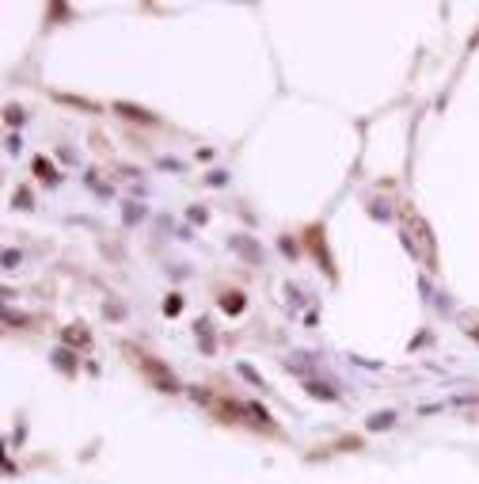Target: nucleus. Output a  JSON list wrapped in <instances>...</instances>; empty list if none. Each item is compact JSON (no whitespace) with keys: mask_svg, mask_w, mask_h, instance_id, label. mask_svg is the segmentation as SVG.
Wrapping results in <instances>:
<instances>
[{"mask_svg":"<svg viewBox=\"0 0 479 484\" xmlns=\"http://www.w3.org/2000/svg\"><path fill=\"white\" fill-rule=\"evenodd\" d=\"M308 393H312V397H320V401H335V389L324 385V381H308Z\"/></svg>","mask_w":479,"mask_h":484,"instance_id":"obj_2","label":"nucleus"},{"mask_svg":"<svg viewBox=\"0 0 479 484\" xmlns=\"http://www.w3.org/2000/svg\"><path fill=\"white\" fill-rule=\"evenodd\" d=\"M8 123H23V111H19V107H8Z\"/></svg>","mask_w":479,"mask_h":484,"instance_id":"obj_10","label":"nucleus"},{"mask_svg":"<svg viewBox=\"0 0 479 484\" xmlns=\"http://www.w3.org/2000/svg\"><path fill=\"white\" fill-rule=\"evenodd\" d=\"M475 339H479V332H475Z\"/></svg>","mask_w":479,"mask_h":484,"instance_id":"obj_11","label":"nucleus"},{"mask_svg":"<svg viewBox=\"0 0 479 484\" xmlns=\"http://www.w3.org/2000/svg\"><path fill=\"white\" fill-rule=\"evenodd\" d=\"M232 248H240L243 256H251V259L259 256V252H255V244H251V240H243V237H232Z\"/></svg>","mask_w":479,"mask_h":484,"instance_id":"obj_4","label":"nucleus"},{"mask_svg":"<svg viewBox=\"0 0 479 484\" xmlns=\"http://www.w3.org/2000/svg\"><path fill=\"white\" fill-rule=\"evenodd\" d=\"M388 423H392V412H381V416L369 420V431H381V427H388Z\"/></svg>","mask_w":479,"mask_h":484,"instance_id":"obj_5","label":"nucleus"},{"mask_svg":"<svg viewBox=\"0 0 479 484\" xmlns=\"http://www.w3.org/2000/svg\"><path fill=\"white\" fill-rule=\"evenodd\" d=\"M53 359H58V366H61V370H73V359H69V351H58V355H53Z\"/></svg>","mask_w":479,"mask_h":484,"instance_id":"obj_8","label":"nucleus"},{"mask_svg":"<svg viewBox=\"0 0 479 484\" xmlns=\"http://www.w3.org/2000/svg\"><path fill=\"white\" fill-rule=\"evenodd\" d=\"M179 309H183V298H175V294H172V298L164 302V313H168V316H175Z\"/></svg>","mask_w":479,"mask_h":484,"instance_id":"obj_6","label":"nucleus"},{"mask_svg":"<svg viewBox=\"0 0 479 484\" xmlns=\"http://www.w3.org/2000/svg\"><path fill=\"white\" fill-rule=\"evenodd\" d=\"M221 309L225 313H243V294H225V298H221Z\"/></svg>","mask_w":479,"mask_h":484,"instance_id":"obj_3","label":"nucleus"},{"mask_svg":"<svg viewBox=\"0 0 479 484\" xmlns=\"http://www.w3.org/2000/svg\"><path fill=\"white\" fill-rule=\"evenodd\" d=\"M115 111L126 115V118H141V123H152V115L141 111V107H133V103H115Z\"/></svg>","mask_w":479,"mask_h":484,"instance_id":"obj_1","label":"nucleus"},{"mask_svg":"<svg viewBox=\"0 0 479 484\" xmlns=\"http://www.w3.org/2000/svg\"><path fill=\"white\" fill-rule=\"evenodd\" d=\"M65 339H69V344H88V332H76V328H69V336H65Z\"/></svg>","mask_w":479,"mask_h":484,"instance_id":"obj_7","label":"nucleus"},{"mask_svg":"<svg viewBox=\"0 0 479 484\" xmlns=\"http://www.w3.org/2000/svg\"><path fill=\"white\" fill-rule=\"evenodd\" d=\"M35 172L42 175V180H53V168H46V160H35Z\"/></svg>","mask_w":479,"mask_h":484,"instance_id":"obj_9","label":"nucleus"}]
</instances>
